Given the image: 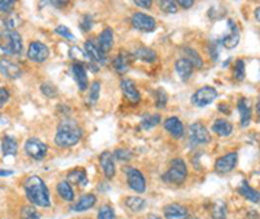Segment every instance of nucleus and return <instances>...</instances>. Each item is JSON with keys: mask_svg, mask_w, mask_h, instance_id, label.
<instances>
[{"mask_svg": "<svg viewBox=\"0 0 260 219\" xmlns=\"http://www.w3.org/2000/svg\"><path fill=\"white\" fill-rule=\"evenodd\" d=\"M14 5H16V1L13 0H5V1H0V12L3 13H10L13 10Z\"/></svg>", "mask_w": 260, "mask_h": 219, "instance_id": "a18cd8bd", "label": "nucleus"}, {"mask_svg": "<svg viewBox=\"0 0 260 219\" xmlns=\"http://www.w3.org/2000/svg\"><path fill=\"white\" fill-rule=\"evenodd\" d=\"M96 43H98V47L103 53L109 52L113 48V43H115V39H113V30L111 27H106L102 33L99 34L98 42Z\"/></svg>", "mask_w": 260, "mask_h": 219, "instance_id": "6ab92c4d", "label": "nucleus"}, {"mask_svg": "<svg viewBox=\"0 0 260 219\" xmlns=\"http://www.w3.org/2000/svg\"><path fill=\"white\" fill-rule=\"evenodd\" d=\"M220 43L227 49L234 48L240 43V30L237 27V23L234 22L233 20H228V31L221 38Z\"/></svg>", "mask_w": 260, "mask_h": 219, "instance_id": "4468645a", "label": "nucleus"}, {"mask_svg": "<svg viewBox=\"0 0 260 219\" xmlns=\"http://www.w3.org/2000/svg\"><path fill=\"white\" fill-rule=\"evenodd\" d=\"M238 154L237 152H229V153L221 156L215 162V171L218 174H228L237 166Z\"/></svg>", "mask_w": 260, "mask_h": 219, "instance_id": "1a4fd4ad", "label": "nucleus"}, {"mask_svg": "<svg viewBox=\"0 0 260 219\" xmlns=\"http://www.w3.org/2000/svg\"><path fill=\"white\" fill-rule=\"evenodd\" d=\"M0 74L5 78L14 81L22 76V68L18 62L5 57V59L0 60Z\"/></svg>", "mask_w": 260, "mask_h": 219, "instance_id": "9d476101", "label": "nucleus"}, {"mask_svg": "<svg viewBox=\"0 0 260 219\" xmlns=\"http://www.w3.org/2000/svg\"><path fill=\"white\" fill-rule=\"evenodd\" d=\"M133 57L143 62H147V64H152V62L158 60L156 52L152 48H148V47H139V48L135 49Z\"/></svg>", "mask_w": 260, "mask_h": 219, "instance_id": "a878e982", "label": "nucleus"}, {"mask_svg": "<svg viewBox=\"0 0 260 219\" xmlns=\"http://www.w3.org/2000/svg\"><path fill=\"white\" fill-rule=\"evenodd\" d=\"M176 3H177V5H180V7L185 8V9L193 8V5H194V1H191V0H181V1H176Z\"/></svg>", "mask_w": 260, "mask_h": 219, "instance_id": "3c124183", "label": "nucleus"}, {"mask_svg": "<svg viewBox=\"0 0 260 219\" xmlns=\"http://www.w3.org/2000/svg\"><path fill=\"white\" fill-rule=\"evenodd\" d=\"M185 55H186L185 59L190 62L191 65H193V68H197V69L203 68V65H204L203 60H202L201 55H199V53H198L194 48L186 47V48H185Z\"/></svg>", "mask_w": 260, "mask_h": 219, "instance_id": "2f4dec72", "label": "nucleus"}, {"mask_svg": "<svg viewBox=\"0 0 260 219\" xmlns=\"http://www.w3.org/2000/svg\"><path fill=\"white\" fill-rule=\"evenodd\" d=\"M132 25L134 29L139 31H145V33H151L156 29V21L154 17L148 16L142 12H135L132 16Z\"/></svg>", "mask_w": 260, "mask_h": 219, "instance_id": "6e6552de", "label": "nucleus"}, {"mask_svg": "<svg viewBox=\"0 0 260 219\" xmlns=\"http://www.w3.org/2000/svg\"><path fill=\"white\" fill-rule=\"evenodd\" d=\"M255 17H257V21H259V17H260V9H259V7L257 8V12H255Z\"/></svg>", "mask_w": 260, "mask_h": 219, "instance_id": "6e6d98bb", "label": "nucleus"}, {"mask_svg": "<svg viewBox=\"0 0 260 219\" xmlns=\"http://www.w3.org/2000/svg\"><path fill=\"white\" fill-rule=\"evenodd\" d=\"M188 219H199V218H197V217H189Z\"/></svg>", "mask_w": 260, "mask_h": 219, "instance_id": "4d7b16f0", "label": "nucleus"}, {"mask_svg": "<svg viewBox=\"0 0 260 219\" xmlns=\"http://www.w3.org/2000/svg\"><path fill=\"white\" fill-rule=\"evenodd\" d=\"M66 182L70 184V186H86L87 184V175H86V170L82 167H77V169H73L72 171L68 173L66 175Z\"/></svg>", "mask_w": 260, "mask_h": 219, "instance_id": "4be33fe9", "label": "nucleus"}, {"mask_svg": "<svg viewBox=\"0 0 260 219\" xmlns=\"http://www.w3.org/2000/svg\"><path fill=\"white\" fill-rule=\"evenodd\" d=\"M159 7H160V10L165 12V13L172 14L176 13L178 10V5L176 1L173 0H163V1H159Z\"/></svg>", "mask_w": 260, "mask_h": 219, "instance_id": "58836bf2", "label": "nucleus"}, {"mask_svg": "<svg viewBox=\"0 0 260 219\" xmlns=\"http://www.w3.org/2000/svg\"><path fill=\"white\" fill-rule=\"evenodd\" d=\"M175 66L176 72H177V74L180 76V78H181L184 82H188L189 78L193 76V72H194L193 65L184 57V59H178L177 61H176Z\"/></svg>", "mask_w": 260, "mask_h": 219, "instance_id": "393cba45", "label": "nucleus"}, {"mask_svg": "<svg viewBox=\"0 0 260 219\" xmlns=\"http://www.w3.org/2000/svg\"><path fill=\"white\" fill-rule=\"evenodd\" d=\"M12 174H13L12 170H0V177H9Z\"/></svg>", "mask_w": 260, "mask_h": 219, "instance_id": "864d4df0", "label": "nucleus"}, {"mask_svg": "<svg viewBox=\"0 0 260 219\" xmlns=\"http://www.w3.org/2000/svg\"><path fill=\"white\" fill-rule=\"evenodd\" d=\"M134 4L137 5V7H142L145 8V9H151L152 7V1H150V0H137V1H134Z\"/></svg>", "mask_w": 260, "mask_h": 219, "instance_id": "8fccbe9b", "label": "nucleus"}, {"mask_svg": "<svg viewBox=\"0 0 260 219\" xmlns=\"http://www.w3.org/2000/svg\"><path fill=\"white\" fill-rule=\"evenodd\" d=\"M125 205L129 210H132L134 213L143 212L146 208V201L142 197L132 196V197H126L125 199Z\"/></svg>", "mask_w": 260, "mask_h": 219, "instance_id": "473e14b6", "label": "nucleus"}, {"mask_svg": "<svg viewBox=\"0 0 260 219\" xmlns=\"http://www.w3.org/2000/svg\"><path fill=\"white\" fill-rule=\"evenodd\" d=\"M165 219H188L189 212L184 205L180 204H169L164 208Z\"/></svg>", "mask_w": 260, "mask_h": 219, "instance_id": "a211bd4d", "label": "nucleus"}, {"mask_svg": "<svg viewBox=\"0 0 260 219\" xmlns=\"http://www.w3.org/2000/svg\"><path fill=\"white\" fill-rule=\"evenodd\" d=\"M96 204V196L92 195V193H86L83 196H81V199L77 201L74 205L72 206L73 212L81 213V212H86V210L91 209L92 206Z\"/></svg>", "mask_w": 260, "mask_h": 219, "instance_id": "5701e85b", "label": "nucleus"}, {"mask_svg": "<svg viewBox=\"0 0 260 219\" xmlns=\"http://www.w3.org/2000/svg\"><path fill=\"white\" fill-rule=\"evenodd\" d=\"M20 219H40V214L35 206L25 205L20 212Z\"/></svg>", "mask_w": 260, "mask_h": 219, "instance_id": "e433bc0d", "label": "nucleus"}, {"mask_svg": "<svg viewBox=\"0 0 260 219\" xmlns=\"http://www.w3.org/2000/svg\"><path fill=\"white\" fill-rule=\"evenodd\" d=\"M227 204L224 201H216L212 205L211 217L212 219H227Z\"/></svg>", "mask_w": 260, "mask_h": 219, "instance_id": "72a5a7b5", "label": "nucleus"}, {"mask_svg": "<svg viewBox=\"0 0 260 219\" xmlns=\"http://www.w3.org/2000/svg\"><path fill=\"white\" fill-rule=\"evenodd\" d=\"M165 130L168 131L169 134L175 139H180V137L184 136V124H182L181 119L177 117H169L165 119L164 122Z\"/></svg>", "mask_w": 260, "mask_h": 219, "instance_id": "aec40b11", "label": "nucleus"}, {"mask_svg": "<svg viewBox=\"0 0 260 219\" xmlns=\"http://www.w3.org/2000/svg\"><path fill=\"white\" fill-rule=\"evenodd\" d=\"M238 110H240V115H241V126L242 127H247L251 122V117H253V113H251V108H250V103L249 100L245 98L240 99L238 102Z\"/></svg>", "mask_w": 260, "mask_h": 219, "instance_id": "b1692460", "label": "nucleus"}, {"mask_svg": "<svg viewBox=\"0 0 260 219\" xmlns=\"http://www.w3.org/2000/svg\"><path fill=\"white\" fill-rule=\"evenodd\" d=\"M99 95H100V82L95 81V82L91 85V87H90L89 95H87V99H86L87 105H89V107L95 105L99 100Z\"/></svg>", "mask_w": 260, "mask_h": 219, "instance_id": "c9c22d12", "label": "nucleus"}, {"mask_svg": "<svg viewBox=\"0 0 260 219\" xmlns=\"http://www.w3.org/2000/svg\"><path fill=\"white\" fill-rule=\"evenodd\" d=\"M126 182L130 190L137 193H143L146 191L145 175L138 169H129L126 173Z\"/></svg>", "mask_w": 260, "mask_h": 219, "instance_id": "f8f14e48", "label": "nucleus"}, {"mask_svg": "<svg viewBox=\"0 0 260 219\" xmlns=\"http://www.w3.org/2000/svg\"><path fill=\"white\" fill-rule=\"evenodd\" d=\"M99 161H100V167H102L103 174L107 179H113L116 174V166L115 162H113V157L112 153L108 151L103 152L99 157Z\"/></svg>", "mask_w": 260, "mask_h": 219, "instance_id": "dca6fc26", "label": "nucleus"}, {"mask_svg": "<svg viewBox=\"0 0 260 219\" xmlns=\"http://www.w3.org/2000/svg\"><path fill=\"white\" fill-rule=\"evenodd\" d=\"M40 91H42L43 95L47 96V98H55V96L57 95L56 87L53 85H51V83H43V85L40 86Z\"/></svg>", "mask_w": 260, "mask_h": 219, "instance_id": "79ce46f5", "label": "nucleus"}, {"mask_svg": "<svg viewBox=\"0 0 260 219\" xmlns=\"http://www.w3.org/2000/svg\"><path fill=\"white\" fill-rule=\"evenodd\" d=\"M188 178V166L182 158H175L171 161L169 169L163 175V180L168 184L180 186Z\"/></svg>", "mask_w": 260, "mask_h": 219, "instance_id": "20e7f679", "label": "nucleus"}, {"mask_svg": "<svg viewBox=\"0 0 260 219\" xmlns=\"http://www.w3.org/2000/svg\"><path fill=\"white\" fill-rule=\"evenodd\" d=\"M148 219H162L159 216H156V214H150L148 216Z\"/></svg>", "mask_w": 260, "mask_h": 219, "instance_id": "5fc2aeb1", "label": "nucleus"}, {"mask_svg": "<svg viewBox=\"0 0 260 219\" xmlns=\"http://www.w3.org/2000/svg\"><path fill=\"white\" fill-rule=\"evenodd\" d=\"M98 219H115V212H113L112 206L107 205V204L100 206L98 212Z\"/></svg>", "mask_w": 260, "mask_h": 219, "instance_id": "a19ab883", "label": "nucleus"}, {"mask_svg": "<svg viewBox=\"0 0 260 219\" xmlns=\"http://www.w3.org/2000/svg\"><path fill=\"white\" fill-rule=\"evenodd\" d=\"M85 53L87 56V59L91 62L96 64V65H104L107 62L106 53H103L100 48L98 47V43L95 40H87L85 43Z\"/></svg>", "mask_w": 260, "mask_h": 219, "instance_id": "ddd939ff", "label": "nucleus"}, {"mask_svg": "<svg viewBox=\"0 0 260 219\" xmlns=\"http://www.w3.org/2000/svg\"><path fill=\"white\" fill-rule=\"evenodd\" d=\"M55 33H56L57 35L64 36V38L68 40H74V35H73L72 31H70V30L68 29L66 26H64V25H60V26H57L56 29H55Z\"/></svg>", "mask_w": 260, "mask_h": 219, "instance_id": "c03bdc74", "label": "nucleus"}, {"mask_svg": "<svg viewBox=\"0 0 260 219\" xmlns=\"http://www.w3.org/2000/svg\"><path fill=\"white\" fill-rule=\"evenodd\" d=\"M23 190L26 193V197L33 205L39 206V208H48L51 205L49 191L42 178L36 177V175L29 177L23 184Z\"/></svg>", "mask_w": 260, "mask_h": 219, "instance_id": "f257e3e1", "label": "nucleus"}, {"mask_svg": "<svg viewBox=\"0 0 260 219\" xmlns=\"http://www.w3.org/2000/svg\"><path fill=\"white\" fill-rule=\"evenodd\" d=\"M92 27V20L91 17L89 16H85L82 18V21H81V29L83 30V31H90Z\"/></svg>", "mask_w": 260, "mask_h": 219, "instance_id": "09e8293b", "label": "nucleus"}, {"mask_svg": "<svg viewBox=\"0 0 260 219\" xmlns=\"http://www.w3.org/2000/svg\"><path fill=\"white\" fill-rule=\"evenodd\" d=\"M115 157L120 161H129L132 158V152L129 149H125V148H119L115 151Z\"/></svg>", "mask_w": 260, "mask_h": 219, "instance_id": "37998d69", "label": "nucleus"}, {"mask_svg": "<svg viewBox=\"0 0 260 219\" xmlns=\"http://www.w3.org/2000/svg\"><path fill=\"white\" fill-rule=\"evenodd\" d=\"M72 74L74 77V81H76L78 89L82 92L86 91L87 86H89V81H87V73H86L85 66L82 64L74 62L72 65Z\"/></svg>", "mask_w": 260, "mask_h": 219, "instance_id": "f3484780", "label": "nucleus"}, {"mask_svg": "<svg viewBox=\"0 0 260 219\" xmlns=\"http://www.w3.org/2000/svg\"><path fill=\"white\" fill-rule=\"evenodd\" d=\"M132 59L133 55L125 52V51L116 56V59L113 60V68H115L116 72L119 73V74H125V73H128L129 68L132 65Z\"/></svg>", "mask_w": 260, "mask_h": 219, "instance_id": "412c9836", "label": "nucleus"}, {"mask_svg": "<svg viewBox=\"0 0 260 219\" xmlns=\"http://www.w3.org/2000/svg\"><path fill=\"white\" fill-rule=\"evenodd\" d=\"M49 56L48 47L42 42H31L27 49V57L33 62H44Z\"/></svg>", "mask_w": 260, "mask_h": 219, "instance_id": "9b49d317", "label": "nucleus"}, {"mask_svg": "<svg viewBox=\"0 0 260 219\" xmlns=\"http://www.w3.org/2000/svg\"><path fill=\"white\" fill-rule=\"evenodd\" d=\"M218 98V90L211 86H204L195 91V94L191 96V103L198 108H204L211 103H214Z\"/></svg>", "mask_w": 260, "mask_h": 219, "instance_id": "39448f33", "label": "nucleus"}, {"mask_svg": "<svg viewBox=\"0 0 260 219\" xmlns=\"http://www.w3.org/2000/svg\"><path fill=\"white\" fill-rule=\"evenodd\" d=\"M160 121H162V118H160L159 114L145 115V117L141 119V127L143 128V130H151L155 126H158V124L160 123Z\"/></svg>", "mask_w": 260, "mask_h": 219, "instance_id": "f704fd0d", "label": "nucleus"}, {"mask_svg": "<svg viewBox=\"0 0 260 219\" xmlns=\"http://www.w3.org/2000/svg\"><path fill=\"white\" fill-rule=\"evenodd\" d=\"M22 39L16 30H0V56L9 57V56H18L22 52Z\"/></svg>", "mask_w": 260, "mask_h": 219, "instance_id": "7ed1b4c3", "label": "nucleus"}, {"mask_svg": "<svg viewBox=\"0 0 260 219\" xmlns=\"http://www.w3.org/2000/svg\"><path fill=\"white\" fill-rule=\"evenodd\" d=\"M25 153L33 160H43L48 153V145L46 143H43L42 140L36 139V137H30L27 139L25 145H23Z\"/></svg>", "mask_w": 260, "mask_h": 219, "instance_id": "423d86ee", "label": "nucleus"}, {"mask_svg": "<svg viewBox=\"0 0 260 219\" xmlns=\"http://www.w3.org/2000/svg\"><path fill=\"white\" fill-rule=\"evenodd\" d=\"M82 128L73 119H65L59 124L55 134V144L60 148H70L76 145L82 137Z\"/></svg>", "mask_w": 260, "mask_h": 219, "instance_id": "f03ea898", "label": "nucleus"}, {"mask_svg": "<svg viewBox=\"0 0 260 219\" xmlns=\"http://www.w3.org/2000/svg\"><path fill=\"white\" fill-rule=\"evenodd\" d=\"M154 95H155V105H156V108L158 109L165 108V105H167V103H168V95H167L165 90L163 89L156 90Z\"/></svg>", "mask_w": 260, "mask_h": 219, "instance_id": "4c0bfd02", "label": "nucleus"}, {"mask_svg": "<svg viewBox=\"0 0 260 219\" xmlns=\"http://www.w3.org/2000/svg\"><path fill=\"white\" fill-rule=\"evenodd\" d=\"M10 98V94L7 89L0 87V108H3L4 105L7 104Z\"/></svg>", "mask_w": 260, "mask_h": 219, "instance_id": "de8ad7c7", "label": "nucleus"}, {"mask_svg": "<svg viewBox=\"0 0 260 219\" xmlns=\"http://www.w3.org/2000/svg\"><path fill=\"white\" fill-rule=\"evenodd\" d=\"M56 190L57 193H59V196L61 197L64 201H66V203H70V201L74 200V191H73L72 186H70L66 180L60 182V183L57 184Z\"/></svg>", "mask_w": 260, "mask_h": 219, "instance_id": "c756f323", "label": "nucleus"}, {"mask_svg": "<svg viewBox=\"0 0 260 219\" xmlns=\"http://www.w3.org/2000/svg\"><path fill=\"white\" fill-rule=\"evenodd\" d=\"M208 52H210V56H211L212 61H218V59H219L218 42H211V44H210V47H208Z\"/></svg>", "mask_w": 260, "mask_h": 219, "instance_id": "49530a36", "label": "nucleus"}, {"mask_svg": "<svg viewBox=\"0 0 260 219\" xmlns=\"http://www.w3.org/2000/svg\"><path fill=\"white\" fill-rule=\"evenodd\" d=\"M212 131L218 136L227 137L233 132V124L229 121H227V119H216L214 124H212Z\"/></svg>", "mask_w": 260, "mask_h": 219, "instance_id": "bb28decb", "label": "nucleus"}, {"mask_svg": "<svg viewBox=\"0 0 260 219\" xmlns=\"http://www.w3.org/2000/svg\"><path fill=\"white\" fill-rule=\"evenodd\" d=\"M238 193H240L241 196L247 199L249 201L254 204H259L260 201V197H259V192L257 190H254L253 187L250 184L247 183V182H242L241 186L238 187Z\"/></svg>", "mask_w": 260, "mask_h": 219, "instance_id": "cd10ccee", "label": "nucleus"}, {"mask_svg": "<svg viewBox=\"0 0 260 219\" xmlns=\"http://www.w3.org/2000/svg\"><path fill=\"white\" fill-rule=\"evenodd\" d=\"M120 87H121L122 94L128 99L129 103L138 104L141 102V94L138 92V90L135 87V83L133 82L132 79H122L121 83H120Z\"/></svg>", "mask_w": 260, "mask_h": 219, "instance_id": "2eb2a0df", "label": "nucleus"}, {"mask_svg": "<svg viewBox=\"0 0 260 219\" xmlns=\"http://www.w3.org/2000/svg\"><path fill=\"white\" fill-rule=\"evenodd\" d=\"M245 76H246V65H245V61L242 59H238L236 61V65H234V77L238 79V81H244Z\"/></svg>", "mask_w": 260, "mask_h": 219, "instance_id": "ea45409f", "label": "nucleus"}, {"mask_svg": "<svg viewBox=\"0 0 260 219\" xmlns=\"http://www.w3.org/2000/svg\"><path fill=\"white\" fill-rule=\"evenodd\" d=\"M247 219H259V213L255 210H250L247 213Z\"/></svg>", "mask_w": 260, "mask_h": 219, "instance_id": "603ef678", "label": "nucleus"}, {"mask_svg": "<svg viewBox=\"0 0 260 219\" xmlns=\"http://www.w3.org/2000/svg\"><path fill=\"white\" fill-rule=\"evenodd\" d=\"M17 149H18V144H17L16 137L5 135L1 140V151L4 156H16Z\"/></svg>", "mask_w": 260, "mask_h": 219, "instance_id": "c85d7f7f", "label": "nucleus"}, {"mask_svg": "<svg viewBox=\"0 0 260 219\" xmlns=\"http://www.w3.org/2000/svg\"><path fill=\"white\" fill-rule=\"evenodd\" d=\"M189 140L194 145H203L211 141V135L204 124L201 122H195L189 127Z\"/></svg>", "mask_w": 260, "mask_h": 219, "instance_id": "0eeeda50", "label": "nucleus"}, {"mask_svg": "<svg viewBox=\"0 0 260 219\" xmlns=\"http://www.w3.org/2000/svg\"><path fill=\"white\" fill-rule=\"evenodd\" d=\"M0 23H1V26L4 27V30L12 31V30L16 29L18 25H21V18L17 16V14L10 12V13H7L5 16L0 18Z\"/></svg>", "mask_w": 260, "mask_h": 219, "instance_id": "7c9ffc66", "label": "nucleus"}]
</instances>
